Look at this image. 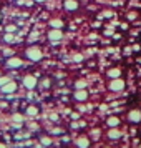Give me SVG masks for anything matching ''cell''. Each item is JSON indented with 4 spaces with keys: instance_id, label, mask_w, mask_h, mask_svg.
Listing matches in <instances>:
<instances>
[{
    "instance_id": "obj_1",
    "label": "cell",
    "mask_w": 141,
    "mask_h": 148,
    "mask_svg": "<svg viewBox=\"0 0 141 148\" xmlns=\"http://www.w3.org/2000/svg\"><path fill=\"white\" fill-rule=\"evenodd\" d=\"M25 55H27L28 60H32V62H40V60H42V57H43V55H42V50H40V48H37V47L27 48Z\"/></svg>"
},
{
    "instance_id": "obj_2",
    "label": "cell",
    "mask_w": 141,
    "mask_h": 148,
    "mask_svg": "<svg viewBox=\"0 0 141 148\" xmlns=\"http://www.w3.org/2000/svg\"><path fill=\"white\" fill-rule=\"evenodd\" d=\"M61 38H63V34H61L60 28H53V30H50V34H48V40L52 42V43H58Z\"/></svg>"
},
{
    "instance_id": "obj_3",
    "label": "cell",
    "mask_w": 141,
    "mask_h": 148,
    "mask_svg": "<svg viewBox=\"0 0 141 148\" xmlns=\"http://www.w3.org/2000/svg\"><path fill=\"white\" fill-rule=\"evenodd\" d=\"M110 88H111L113 92H121V90L125 88V82L120 80V78H113V82L110 83Z\"/></svg>"
},
{
    "instance_id": "obj_4",
    "label": "cell",
    "mask_w": 141,
    "mask_h": 148,
    "mask_svg": "<svg viewBox=\"0 0 141 148\" xmlns=\"http://www.w3.org/2000/svg\"><path fill=\"white\" fill-rule=\"evenodd\" d=\"M23 85H25L28 90H32V88L37 87V78H35V77H32V75H27V77L23 78Z\"/></svg>"
},
{
    "instance_id": "obj_5",
    "label": "cell",
    "mask_w": 141,
    "mask_h": 148,
    "mask_svg": "<svg viewBox=\"0 0 141 148\" xmlns=\"http://www.w3.org/2000/svg\"><path fill=\"white\" fill-rule=\"evenodd\" d=\"M0 88H2V92H3V93H12V92H15V90H17V83L10 80V82H7L3 87H0Z\"/></svg>"
},
{
    "instance_id": "obj_6",
    "label": "cell",
    "mask_w": 141,
    "mask_h": 148,
    "mask_svg": "<svg viewBox=\"0 0 141 148\" xmlns=\"http://www.w3.org/2000/svg\"><path fill=\"white\" fill-rule=\"evenodd\" d=\"M128 118H129V121H133V123H140L141 121V112L140 110H131L129 115H128Z\"/></svg>"
},
{
    "instance_id": "obj_7",
    "label": "cell",
    "mask_w": 141,
    "mask_h": 148,
    "mask_svg": "<svg viewBox=\"0 0 141 148\" xmlns=\"http://www.w3.org/2000/svg\"><path fill=\"white\" fill-rule=\"evenodd\" d=\"M8 68H20L22 65H23V62L20 60V58H17V57H14V58H10V60L7 62Z\"/></svg>"
},
{
    "instance_id": "obj_8",
    "label": "cell",
    "mask_w": 141,
    "mask_h": 148,
    "mask_svg": "<svg viewBox=\"0 0 141 148\" xmlns=\"http://www.w3.org/2000/svg\"><path fill=\"white\" fill-rule=\"evenodd\" d=\"M75 100L78 101H85L87 100V92L83 88H76V93H75Z\"/></svg>"
},
{
    "instance_id": "obj_9",
    "label": "cell",
    "mask_w": 141,
    "mask_h": 148,
    "mask_svg": "<svg viewBox=\"0 0 141 148\" xmlns=\"http://www.w3.org/2000/svg\"><path fill=\"white\" fill-rule=\"evenodd\" d=\"M63 5H65L67 10H76V8H78V2H76V0H67Z\"/></svg>"
},
{
    "instance_id": "obj_10",
    "label": "cell",
    "mask_w": 141,
    "mask_h": 148,
    "mask_svg": "<svg viewBox=\"0 0 141 148\" xmlns=\"http://www.w3.org/2000/svg\"><path fill=\"white\" fill-rule=\"evenodd\" d=\"M108 75L111 77V78H120V75H121V72L118 70V68H111L110 72H108Z\"/></svg>"
},
{
    "instance_id": "obj_11",
    "label": "cell",
    "mask_w": 141,
    "mask_h": 148,
    "mask_svg": "<svg viewBox=\"0 0 141 148\" xmlns=\"http://www.w3.org/2000/svg\"><path fill=\"white\" fill-rule=\"evenodd\" d=\"M108 125L111 128H114V127H118L120 125V120L116 118V116H111V118H108Z\"/></svg>"
},
{
    "instance_id": "obj_12",
    "label": "cell",
    "mask_w": 141,
    "mask_h": 148,
    "mask_svg": "<svg viewBox=\"0 0 141 148\" xmlns=\"http://www.w3.org/2000/svg\"><path fill=\"white\" fill-rule=\"evenodd\" d=\"M76 145H78V147H81V148H85V147H88V145H90V141H88L87 138H78V140H76Z\"/></svg>"
},
{
    "instance_id": "obj_13",
    "label": "cell",
    "mask_w": 141,
    "mask_h": 148,
    "mask_svg": "<svg viewBox=\"0 0 141 148\" xmlns=\"http://www.w3.org/2000/svg\"><path fill=\"white\" fill-rule=\"evenodd\" d=\"M50 27L52 28H61L63 27V23H61V20H57V18H55V20L50 22Z\"/></svg>"
},
{
    "instance_id": "obj_14",
    "label": "cell",
    "mask_w": 141,
    "mask_h": 148,
    "mask_svg": "<svg viewBox=\"0 0 141 148\" xmlns=\"http://www.w3.org/2000/svg\"><path fill=\"white\" fill-rule=\"evenodd\" d=\"M108 136H110V138H113V140H114V138H120V136H121V133L118 132V130H114V128H113V130H110V133H108Z\"/></svg>"
},
{
    "instance_id": "obj_15",
    "label": "cell",
    "mask_w": 141,
    "mask_h": 148,
    "mask_svg": "<svg viewBox=\"0 0 141 148\" xmlns=\"http://www.w3.org/2000/svg\"><path fill=\"white\" fill-rule=\"evenodd\" d=\"M27 113L30 115V116H35V115L38 113V108H37V107H28L27 108Z\"/></svg>"
},
{
    "instance_id": "obj_16",
    "label": "cell",
    "mask_w": 141,
    "mask_h": 148,
    "mask_svg": "<svg viewBox=\"0 0 141 148\" xmlns=\"http://www.w3.org/2000/svg\"><path fill=\"white\" fill-rule=\"evenodd\" d=\"M12 120H14L15 123H22V120H23V116H22V115H18V113H15L14 116H12Z\"/></svg>"
},
{
    "instance_id": "obj_17",
    "label": "cell",
    "mask_w": 141,
    "mask_h": 148,
    "mask_svg": "<svg viewBox=\"0 0 141 148\" xmlns=\"http://www.w3.org/2000/svg\"><path fill=\"white\" fill-rule=\"evenodd\" d=\"M85 87H87V82H83V80L76 82V88H85Z\"/></svg>"
},
{
    "instance_id": "obj_18",
    "label": "cell",
    "mask_w": 141,
    "mask_h": 148,
    "mask_svg": "<svg viewBox=\"0 0 141 148\" xmlns=\"http://www.w3.org/2000/svg\"><path fill=\"white\" fill-rule=\"evenodd\" d=\"M7 82H10V78H7V77H2V78H0V87H3Z\"/></svg>"
},
{
    "instance_id": "obj_19",
    "label": "cell",
    "mask_w": 141,
    "mask_h": 148,
    "mask_svg": "<svg viewBox=\"0 0 141 148\" xmlns=\"http://www.w3.org/2000/svg\"><path fill=\"white\" fill-rule=\"evenodd\" d=\"M42 145H50V138L43 136V138H42Z\"/></svg>"
},
{
    "instance_id": "obj_20",
    "label": "cell",
    "mask_w": 141,
    "mask_h": 148,
    "mask_svg": "<svg viewBox=\"0 0 141 148\" xmlns=\"http://www.w3.org/2000/svg\"><path fill=\"white\" fill-rule=\"evenodd\" d=\"M5 42L12 43V42H14V37H12V35H5Z\"/></svg>"
},
{
    "instance_id": "obj_21",
    "label": "cell",
    "mask_w": 141,
    "mask_h": 148,
    "mask_svg": "<svg viewBox=\"0 0 141 148\" xmlns=\"http://www.w3.org/2000/svg\"><path fill=\"white\" fill-rule=\"evenodd\" d=\"M15 28H17L15 25H8V27H7V32H8V34H10V32H15Z\"/></svg>"
},
{
    "instance_id": "obj_22",
    "label": "cell",
    "mask_w": 141,
    "mask_h": 148,
    "mask_svg": "<svg viewBox=\"0 0 141 148\" xmlns=\"http://www.w3.org/2000/svg\"><path fill=\"white\" fill-rule=\"evenodd\" d=\"M128 18H129V20H134V18H136V14H129L128 15Z\"/></svg>"
},
{
    "instance_id": "obj_23",
    "label": "cell",
    "mask_w": 141,
    "mask_h": 148,
    "mask_svg": "<svg viewBox=\"0 0 141 148\" xmlns=\"http://www.w3.org/2000/svg\"><path fill=\"white\" fill-rule=\"evenodd\" d=\"M35 2H45V0H35Z\"/></svg>"
}]
</instances>
